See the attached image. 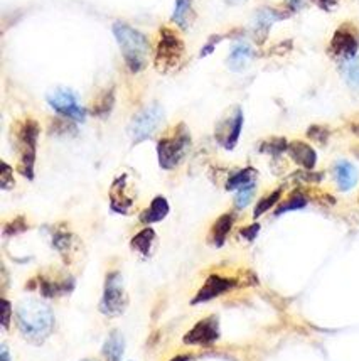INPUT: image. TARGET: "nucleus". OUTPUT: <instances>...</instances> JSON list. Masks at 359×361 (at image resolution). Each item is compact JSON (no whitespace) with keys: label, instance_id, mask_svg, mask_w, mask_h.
I'll return each mask as SVG.
<instances>
[{"label":"nucleus","instance_id":"obj_34","mask_svg":"<svg viewBox=\"0 0 359 361\" xmlns=\"http://www.w3.org/2000/svg\"><path fill=\"white\" fill-rule=\"evenodd\" d=\"M71 235L68 233H58L53 239V245L59 250V253H66L68 250H71Z\"/></svg>","mask_w":359,"mask_h":361},{"label":"nucleus","instance_id":"obj_36","mask_svg":"<svg viewBox=\"0 0 359 361\" xmlns=\"http://www.w3.org/2000/svg\"><path fill=\"white\" fill-rule=\"evenodd\" d=\"M307 2H312L314 6H317L326 12H332L337 6H339L341 0H307Z\"/></svg>","mask_w":359,"mask_h":361},{"label":"nucleus","instance_id":"obj_41","mask_svg":"<svg viewBox=\"0 0 359 361\" xmlns=\"http://www.w3.org/2000/svg\"><path fill=\"white\" fill-rule=\"evenodd\" d=\"M170 361H189V356L187 355H179V356H174Z\"/></svg>","mask_w":359,"mask_h":361},{"label":"nucleus","instance_id":"obj_40","mask_svg":"<svg viewBox=\"0 0 359 361\" xmlns=\"http://www.w3.org/2000/svg\"><path fill=\"white\" fill-rule=\"evenodd\" d=\"M0 361H11V355H8L6 345H2V348H0Z\"/></svg>","mask_w":359,"mask_h":361},{"label":"nucleus","instance_id":"obj_4","mask_svg":"<svg viewBox=\"0 0 359 361\" xmlns=\"http://www.w3.org/2000/svg\"><path fill=\"white\" fill-rule=\"evenodd\" d=\"M191 135L186 125L181 123L172 134L168 137H162L157 142V157H159V165L165 171H172L182 163L184 157L189 152Z\"/></svg>","mask_w":359,"mask_h":361},{"label":"nucleus","instance_id":"obj_1","mask_svg":"<svg viewBox=\"0 0 359 361\" xmlns=\"http://www.w3.org/2000/svg\"><path fill=\"white\" fill-rule=\"evenodd\" d=\"M15 319L20 334L34 345L44 343L49 338V334L53 333L54 314L48 304L41 303L37 299H25L23 303H19L15 311Z\"/></svg>","mask_w":359,"mask_h":361},{"label":"nucleus","instance_id":"obj_25","mask_svg":"<svg viewBox=\"0 0 359 361\" xmlns=\"http://www.w3.org/2000/svg\"><path fill=\"white\" fill-rule=\"evenodd\" d=\"M339 70L346 83L353 88V90H359V58H353L349 61L339 63Z\"/></svg>","mask_w":359,"mask_h":361},{"label":"nucleus","instance_id":"obj_29","mask_svg":"<svg viewBox=\"0 0 359 361\" xmlns=\"http://www.w3.org/2000/svg\"><path fill=\"white\" fill-rule=\"evenodd\" d=\"M255 191L256 182H251V184L239 188L237 191V196H234V208H237V210H245V208L251 203V199H253Z\"/></svg>","mask_w":359,"mask_h":361},{"label":"nucleus","instance_id":"obj_7","mask_svg":"<svg viewBox=\"0 0 359 361\" xmlns=\"http://www.w3.org/2000/svg\"><path fill=\"white\" fill-rule=\"evenodd\" d=\"M162 120H164V110L160 105H147L132 118L130 125H128V135L134 140V144L144 142L156 134V130L162 125Z\"/></svg>","mask_w":359,"mask_h":361},{"label":"nucleus","instance_id":"obj_32","mask_svg":"<svg viewBox=\"0 0 359 361\" xmlns=\"http://www.w3.org/2000/svg\"><path fill=\"white\" fill-rule=\"evenodd\" d=\"M27 230V223H25V220L23 216H19V218H15L14 222L7 223L6 228H4V235H17V233H23Z\"/></svg>","mask_w":359,"mask_h":361},{"label":"nucleus","instance_id":"obj_31","mask_svg":"<svg viewBox=\"0 0 359 361\" xmlns=\"http://www.w3.org/2000/svg\"><path fill=\"white\" fill-rule=\"evenodd\" d=\"M14 171L7 163H2V174H0V188L2 189H11L14 188Z\"/></svg>","mask_w":359,"mask_h":361},{"label":"nucleus","instance_id":"obj_42","mask_svg":"<svg viewBox=\"0 0 359 361\" xmlns=\"http://www.w3.org/2000/svg\"><path fill=\"white\" fill-rule=\"evenodd\" d=\"M353 154H354V156H356V157H358V159H359V146H356V147H353Z\"/></svg>","mask_w":359,"mask_h":361},{"label":"nucleus","instance_id":"obj_39","mask_svg":"<svg viewBox=\"0 0 359 361\" xmlns=\"http://www.w3.org/2000/svg\"><path fill=\"white\" fill-rule=\"evenodd\" d=\"M348 127H349V130L356 135V137H359V113H356V115H353L351 118H349Z\"/></svg>","mask_w":359,"mask_h":361},{"label":"nucleus","instance_id":"obj_5","mask_svg":"<svg viewBox=\"0 0 359 361\" xmlns=\"http://www.w3.org/2000/svg\"><path fill=\"white\" fill-rule=\"evenodd\" d=\"M184 54H186V46H184L182 37L170 27H160L159 41H157L156 49V66L159 71H174L181 66Z\"/></svg>","mask_w":359,"mask_h":361},{"label":"nucleus","instance_id":"obj_14","mask_svg":"<svg viewBox=\"0 0 359 361\" xmlns=\"http://www.w3.org/2000/svg\"><path fill=\"white\" fill-rule=\"evenodd\" d=\"M287 154L294 163L301 165L306 171H314L315 164H317V152L309 144L303 142V140H292V142H289Z\"/></svg>","mask_w":359,"mask_h":361},{"label":"nucleus","instance_id":"obj_24","mask_svg":"<svg viewBox=\"0 0 359 361\" xmlns=\"http://www.w3.org/2000/svg\"><path fill=\"white\" fill-rule=\"evenodd\" d=\"M192 20V0H176L172 23L181 29H187Z\"/></svg>","mask_w":359,"mask_h":361},{"label":"nucleus","instance_id":"obj_22","mask_svg":"<svg viewBox=\"0 0 359 361\" xmlns=\"http://www.w3.org/2000/svg\"><path fill=\"white\" fill-rule=\"evenodd\" d=\"M256 176H258V172H256V169H253V167L239 169V171L233 172L232 176L228 177V181H226V189H228V191L237 189L238 191L239 188H243V186L255 182Z\"/></svg>","mask_w":359,"mask_h":361},{"label":"nucleus","instance_id":"obj_15","mask_svg":"<svg viewBox=\"0 0 359 361\" xmlns=\"http://www.w3.org/2000/svg\"><path fill=\"white\" fill-rule=\"evenodd\" d=\"M110 206L115 213L127 215L130 208L134 206V198L127 193V176H120L115 179L110 189Z\"/></svg>","mask_w":359,"mask_h":361},{"label":"nucleus","instance_id":"obj_26","mask_svg":"<svg viewBox=\"0 0 359 361\" xmlns=\"http://www.w3.org/2000/svg\"><path fill=\"white\" fill-rule=\"evenodd\" d=\"M306 206H307L306 194H302L301 191H296V193L290 194V196L285 199V201L279 203V206H277V210H275V216L289 213V211L302 210V208H306Z\"/></svg>","mask_w":359,"mask_h":361},{"label":"nucleus","instance_id":"obj_3","mask_svg":"<svg viewBox=\"0 0 359 361\" xmlns=\"http://www.w3.org/2000/svg\"><path fill=\"white\" fill-rule=\"evenodd\" d=\"M41 127L34 118H25L15 123L14 127V142L15 152L19 157V172L27 179L34 177V164H36L37 140H39Z\"/></svg>","mask_w":359,"mask_h":361},{"label":"nucleus","instance_id":"obj_44","mask_svg":"<svg viewBox=\"0 0 359 361\" xmlns=\"http://www.w3.org/2000/svg\"><path fill=\"white\" fill-rule=\"evenodd\" d=\"M83 361H95V360H83Z\"/></svg>","mask_w":359,"mask_h":361},{"label":"nucleus","instance_id":"obj_18","mask_svg":"<svg viewBox=\"0 0 359 361\" xmlns=\"http://www.w3.org/2000/svg\"><path fill=\"white\" fill-rule=\"evenodd\" d=\"M234 224V215L233 213H225L216 220L215 224L211 227L209 232V241L215 246H223L226 239H228L229 232H232Z\"/></svg>","mask_w":359,"mask_h":361},{"label":"nucleus","instance_id":"obj_6","mask_svg":"<svg viewBox=\"0 0 359 361\" xmlns=\"http://www.w3.org/2000/svg\"><path fill=\"white\" fill-rule=\"evenodd\" d=\"M359 51V27L351 20H346L336 29L327 46V54L339 63L356 58Z\"/></svg>","mask_w":359,"mask_h":361},{"label":"nucleus","instance_id":"obj_2","mask_svg":"<svg viewBox=\"0 0 359 361\" xmlns=\"http://www.w3.org/2000/svg\"><path fill=\"white\" fill-rule=\"evenodd\" d=\"M112 31L128 70L132 73L144 71L151 59V42L147 36L125 23H115Z\"/></svg>","mask_w":359,"mask_h":361},{"label":"nucleus","instance_id":"obj_37","mask_svg":"<svg viewBox=\"0 0 359 361\" xmlns=\"http://www.w3.org/2000/svg\"><path fill=\"white\" fill-rule=\"evenodd\" d=\"M306 2L307 0H287V2H285V11H289L290 14H296V12L302 11Z\"/></svg>","mask_w":359,"mask_h":361},{"label":"nucleus","instance_id":"obj_38","mask_svg":"<svg viewBox=\"0 0 359 361\" xmlns=\"http://www.w3.org/2000/svg\"><path fill=\"white\" fill-rule=\"evenodd\" d=\"M2 308H4V317H2V326L4 329H8V324H11V312H12V308H11V303H8L7 299L2 300Z\"/></svg>","mask_w":359,"mask_h":361},{"label":"nucleus","instance_id":"obj_27","mask_svg":"<svg viewBox=\"0 0 359 361\" xmlns=\"http://www.w3.org/2000/svg\"><path fill=\"white\" fill-rule=\"evenodd\" d=\"M280 199H282V189H280V188L275 189V191H272L270 194H267V196L260 199V201L256 203V206H255L253 218H255V220L260 218V216L267 213V211H270L273 206L279 205Z\"/></svg>","mask_w":359,"mask_h":361},{"label":"nucleus","instance_id":"obj_16","mask_svg":"<svg viewBox=\"0 0 359 361\" xmlns=\"http://www.w3.org/2000/svg\"><path fill=\"white\" fill-rule=\"evenodd\" d=\"M255 58V51L251 48V44H248V42L239 39L237 44L232 48V53H229L228 59H226V65L232 71H239L246 70V66L250 65L251 59Z\"/></svg>","mask_w":359,"mask_h":361},{"label":"nucleus","instance_id":"obj_30","mask_svg":"<svg viewBox=\"0 0 359 361\" xmlns=\"http://www.w3.org/2000/svg\"><path fill=\"white\" fill-rule=\"evenodd\" d=\"M307 137L319 146H326L329 137H331V130L326 125H310L307 129Z\"/></svg>","mask_w":359,"mask_h":361},{"label":"nucleus","instance_id":"obj_23","mask_svg":"<svg viewBox=\"0 0 359 361\" xmlns=\"http://www.w3.org/2000/svg\"><path fill=\"white\" fill-rule=\"evenodd\" d=\"M115 105V90L110 88V90H105L98 99L93 101V115L98 118H106L112 113Z\"/></svg>","mask_w":359,"mask_h":361},{"label":"nucleus","instance_id":"obj_28","mask_svg":"<svg viewBox=\"0 0 359 361\" xmlns=\"http://www.w3.org/2000/svg\"><path fill=\"white\" fill-rule=\"evenodd\" d=\"M287 148H289V142L284 137H272L265 140V142H262V146H260V151L265 152V154H270L273 157L282 156L284 152H287Z\"/></svg>","mask_w":359,"mask_h":361},{"label":"nucleus","instance_id":"obj_33","mask_svg":"<svg viewBox=\"0 0 359 361\" xmlns=\"http://www.w3.org/2000/svg\"><path fill=\"white\" fill-rule=\"evenodd\" d=\"M226 37H229V34H218V36H211V37H209V41L206 42V46H204V48L201 49L199 56H201V58L209 56V54H211L213 51H215L216 46L220 44V42L223 41V39H226Z\"/></svg>","mask_w":359,"mask_h":361},{"label":"nucleus","instance_id":"obj_17","mask_svg":"<svg viewBox=\"0 0 359 361\" xmlns=\"http://www.w3.org/2000/svg\"><path fill=\"white\" fill-rule=\"evenodd\" d=\"M332 171H334V179L339 191H351L358 184V169L348 160H337Z\"/></svg>","mask_w":359,"mask_h":361},{"label":"nucleus","instance_id":"obj_10","mask_svg":"<svg viewBox=\"0 0 359 361\" xmlns=\"http://www.w3.org/2000/svg\"><path fill=\"white\" fill-rule=\"evenodd\" d=\"M243 122H245L243 110L239 107H234L232 113H228L223 120L218 122L215 129V139L218 140V144L226 148V151H233L237 147L239 135H241Z\"/></svg>","mask_w":359,"mask_h":361},{"label":"nucleus","instance_id":"obj_20","mask_svg":"<svg viewBox=\"0 0 359 361\" xmlns=\"http://www.w3.org/2000/svg\"><path fill=\"white\" fill-rule=\"evenodd\" d=\"M123 350H125V343H123V336L118 331L110 333L103 345V358L105 361H122Z\"/></svg>","mask_w":359,"mask_h":361},{"label":"nucleus","instance_id":"obj_21","mask_svg":"<svg viewBox=\"0 0 359 361\" xmlns=\"http://www.w3.org/2000/svg\"><path fill=\"white\" fill-rule=\"evenodd\" d=\"M153 241H156V232H153L151 227H147L144 228L142 232L137 233L134 239H132L130 246L135 250V252L144 255V257H149V255H151Z\"/></svg>","mask_w":359,"mask_h":361},{"label":"nucleus","instance_id":"obj_11","mask_svg":"<svg viewBox=\"0 0 359 361\" xmlns=\"http://www.w3.org/2000/svg\"><path fill=\"white\" fill-rule=\"evenodd\" d=\"M292 15L289 11H279V8L273 7H262L255 12L253 19V29H251V34H253V39L258 46L265 44V41L268 39V34H270L272 25L275 23H280V20L289 19Z\"/></svg>","mask_w":359,"mask_h":361},{"label":"nucleus","instance_id":"obj_12","mask_svg":"<svg viewBox=\"0 0 359 361\" xmlns=\"http://www.w3.org/2000/svg\"><path fill=\"white\" fill-rule=\"evenodd\" d=\"M218 338H220V319L216 316H209L201 319L189 333H186L184 343L186 345L209 346L218 341Z\"/></svg>","mask_w":359,"mask_h":361},{"label":"nucleus","instance_id":"obj_8","mask_svg":"<svg viewBox=\"0 0 359 361\" xmlns=\"http://www.w3.org/2000/svg\"><path fill=\"white\" fill-rule=\"evenodd\" d=\"M128 304L125 289H123V280L122 274L117 270L110 272L106 275L105 280V289H103V297L100 300V311L105 316H120L125 311Z\"/></svg>","mask_w":359,"mask_h":361},{"label":"nucleus","instance_id":"obj_43","mask_svg":"<svg viewBox=\"0 0 359 361\" xmlns=\"http://www.w3.org/2000/svg\"><path fill=\"white\" fill-rule=\"evenodd\" d=\"M228 2H232V4H237V2H239V0H228Z\"/></svg>","mask_w":359,"mask_h":361},{"label":"nucleus","instance_id":"obj_13","mask_svg":"<svg viewBox=\"0 0 359 361\" xmlns=\"http://www.w3.org/2000/svg\"><path fill=\"white\" fill-rule=\"evenodd\" d=\"M234 287V280L228 277H221V275H209L204 282V286L199 289L198 294L192 299V304L206 303V300L215 299V297L225 294L229 289Z\"/></svg>","mask_w":359,"mask_h":361},{"label":"nucleus","instance_id":"obj_35","mask_svg":"<svg viewBox=\"0 0 359 361\" xmlns=\"http://www.w3.org/2000/svg\"><path fill=\"white\" fill-rule=\"evenodd\" d=\"M258 232H260V224L253 223V224H250V227L241 228V230H239V235H241L243 239L248 241H253L256 239V235H258Z\"/></svg>","mask_w":359,"mask_h":361},{"label":"nucleus","instance_id":"obj_19","mask_svg":"<svg viewBox=\"0 0 359 361\" xmlns=\"http://www.w3.org/2000/svg\"><path fill=\"white\" fill-rule=\"evenodd\" d=\"M169 211L170 208H169L168 199L164 196H156L152 199L151 206H149L145 211H142V215H140V222L144 224L159 223L169 215Z\"/></svg>","mask_w":359,"mask_h":361},{"label":"nucleus","instance_id":"obj_9","mask_svg":"<svg viewBox=\"0 0 359 361\" xmlns=\"http://www.w3.org/2000/svg\"><path fill=\"white\" fill-rule=\"evenodd\" d=\"M48 103L53 110H56L59 115L70 118L75 122H84L87 110L80 105L76 93L70 88H56L48 95Z\"/></svg>","mask_w":359,"mask_h":361}]
</instances>
